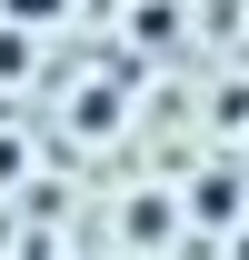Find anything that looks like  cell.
Listing matches in <instances>:
<instances>
[{
    "instance_id": "1",
    "label": "cell",
    "mask_w": 249,
    "mask_h": 260,
    "mask_svg": "<svg viewBox=\"0 0 249 260\" xmlns=\"http://www.w3.org/2000/svg\"><path fill=\"white\" fill-rule=\"evenodd\" d=\"M189 210H199L210 230H229V210H239V170H210V180L189 190Z\"/></svg>"
},
{
    "instance_id": "2",
    "label": "cell",
    "mask_w": 249,
    "mask_h": 260,
    "mask_svg": "<svg viewBox=\"0 0 249 260\" xmlns=\"http://www.w3.org/2000/svg\"><path fill=\"white\" fill-rule=\"evenodd\" d=\"M0 20H20V30H50V20H70V0H0Z\"/></svg>"
},
{
    "instance_id": "3",
    "label": "cell",
    "mask_w": 249,
    "mask_h": 260,
    "mask_svg": "<svg viewBox=\"0 0 249 260\" xmlns=\"http://www.w3.org/2000/svg\"><path fill=\"white\" fill-rule=\"evenodd\" d=\"M20 70H30V30H20V20H0V80H20Z\"/></svg>"
}]
</instances>
